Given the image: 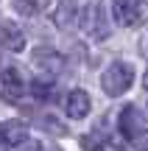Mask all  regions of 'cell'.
Wrapping results in <instances>:
<instances>
[{
    "instance_id": "5b68a950",
    "label": "cell",
    "mask_w": 148,
    "mask_h": 151,
    "mask_svg": "<svg viewBox=\"0 0 148 151\" xmlns=\"http://www.w3.org/2000/svg\"><path fill=\"white\" fill-rule=\"evenodd\" d=\"M117 126H120V134L126 137L129 143H132L134 137H140V134L145 132L143 115H140V109L134 106V104H126V109L120 112V120H117Z\"/></svg>"
},
{
    "instance_id": "6da1fadb",
    "label": "cell",
    "mask_w": 148,
    "mask_h": 151,
    "mask_svg": "<svg viewBox=\"0 0 148 151\" xmlns=\"http://www.w3.org/2000/svg\"><path fill=\"white\" fill-rule=\"evenodd\" d=\"M132 81H134V67L129 65V62H112L104 70V76H101V87H104V92L112 95V98H120L123 92L132 87Z\"/></svg>"
},
{
    "instance_id": "ba28073f",
    "label": "cell",
    "mask_w": 148,
    "mask_h": 151,
    "mask_svg": "<svg viewBox=\"0 0 148 151\" xmlns=\"http://www.w3.org/2000/svg\"><path fill=\"white\" fill-rule=\"evenodd\" d=\"M0 45L17 53V50H22V48H25V37H22V31L14 25V22L0 20Z\"/></svg>"
},
{
    "instance_id": "2e32d148",
    "label": "cell",
    "mask_w": 148,
    "mask_h": 151,
    "mask_svg": "<svg viewBox=\"0 0 148 151\" xmlns=\"http://www.w3.org/2000/svg\"><path fill=\"white\" fill-rule=\"evenodd\" d=\"M48 151H61V148H48Z\"/></svg>"
},
{
    "instance_id": "7a4b0ae2",
    "label": "cell",
    "mask_w": 148,
    "mask_h": 151,
    "mask_svg": "<svg viewBox=\"0 0 148 151\" xmlns=\"http://www.w3.org/2000/svg\"><path fill=\"white\" fill-rule=\"evenodd\" d=\"M78 22H81V28H84L92 39H98V42L109 39V25H106V17H104V9H101V0L84 6Z\"/></svg>"
},
{
    "instance_id": "9a60e30c",
    "label": "cell",
    "mask_w": 148,
    "mask_h": 151,
    "mask_svg": "<svg viewBox=\"0 0 148 151\" xmlns=\"http://www.w3.org/2000/svg\"><path fill=\"white\" fill-rule=\"evenodd\" d=\"M143 87H145V90H148V73L143 76Z\"/></svg>"
},
{
    "instance_id": "277c9868",
    "label": "cell",
    "mask_w": 148,
    "mask_h": 151,
    "mask_svg": "<svg viewBox=\"0 0 148 151\" xmlns=\"http://www.w3.org/2000/svg\"><path fill=\"white\" fill-rule=\"evenodd\" d=\"M112 17L120 28H132L143 20V3L140 0H112Z\"/></svg>"
},
{
    "instance_id": "30bf717a",
    "label": "cell",
    "mask_w": 148,
    "mask_h": 151,
    "mask_svg": "<svg viewBox=\"0 0 148 151\" xmlns=\"http://www.w3.org/2000/svg\"><path fill=\"white\" fill-rule=\"evenodd\" d=\"M11 6H14V11H17V14H22V17H34L39 11V3H36V0H11Z\"/></svg>"
},
{
    "instance_id": "5bb4252c",
    "label": "cell",
    "mask_w": 148,
    "mask_h": 151,
    "mask_svg": "<svg viewBox=\"0 0 148 151\" xmlns=\"http://www.w3.org/2000/svg\"><path fill=\"white\" fill-rule=\"evenodd\" d=\"M140 53L148 59V25H145V31H143V37H140Z\"/></svg>"
},
{
    "instance_id": "8992f818",
    "label": "cell",
    "mask_w": 148,
    "mask_h": 151,
    "mask_svg": "<svg viewBox=\"0 0 148 151\" xmlns=\"http://www.w3.org/2000/svg\"><path fill=\"white\" fill-rule=\"evenodd\" d=\"M64 112H67V118H73V120L87 118L89 115V95L84 90H70L64 95Z\"/></svg>"
},
{
    "instance_id": "8fae6325",
    "label": "cell",
    "mask_w": 148,
    "mask_h": 151,
    "mask_svg": "<svg viewBox=\"0 0 148 151\" xmlns=\"http://www.w3.org/2000/svg\"><path fill=\"white\" fill-rule=\"evenodd\" d=\"M73 3L70 0H64V3L59 6V9H56V14H53V20H56V25H61V28H67L70 25V20H73Z\"/></svg>"
},
{
    "instance_id": "52a82bcc",
    "label": "cell",
    "mask_w": 148,
    "mask_h": 151,
    "mask_svg": "<svg viewBox=\"0 0 148 151\" xmlns=\"http://www.w3.org/2000/svg\"><path fill=\"white\" fill-rule=\"evenodd\" d=\"M34 65H36L39 70H45V73H61L64 70L61 53H56V50H50V48H36L34 50Z\"/></svg>"
},
{
    "instance_id": "3957f363",
    "label": "cell",
    "mask_w": 148,
    "mask_h": 151,
    "mask_svg": "<svg viewBox=\"0 0 148 151\" xmlns=\"http://www.w3.org/2000/svg\"><path fill=\"white\" fill-rule=\"evenodd\" d=\"M25 92H28V84H25V78H22V73L17 67L0 70V98L6 104H17Z\"/></svg>"
},
{
    "instance_id": "9c48e42d",
    "label": "cell",
    "mask_w": 148,
    "mask_h": 151,
    "mask_svg": "<svg viewBox=\"0 0 148 151\" xmlns=\"http://www.w3.org/2000/svg\"><path fill=\"white\" fill-rule=\"evenodd\" d=\"M106 146H109V134H106L104 129H95V132H89V134L81 137V148L84 151H104Z\"/></svg>"
},
{
    "instance_id": "7c38bea8",
    "label": "cell",
    "mask_w": 148,
    "mask_h": 151,
    "mask_svg": "<svg viewBox=\"0 0 148 151\" xmlns=\"http://www.w3.org/2000/svg\"><path fill=\"white\" fill-rule=\"evenodd\" d=\"M53 90H56L53 81H31V92H34L36 98H48Z\"/></svg>"
},
{
    "instance_id": "4fadbf2b",
    "label": "cell",
    "mask_w": 148,
    "mask_h": 151,
    "mask_svg": "<svg viewBox=\"0 0 148 151\" xmlns=\"http://www.w3.org/2000/svg\"><path fill=\"white\" fill-rule=\"evenodd\" d=\"M132 146L137 148V151H148V129H145L140 137H134V140H132Z\"/></svg>"
}]
</instances>
